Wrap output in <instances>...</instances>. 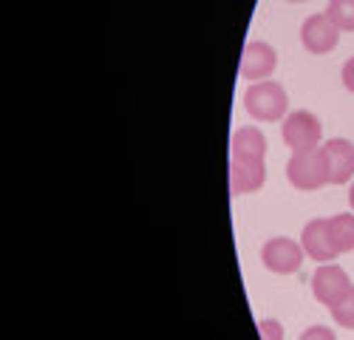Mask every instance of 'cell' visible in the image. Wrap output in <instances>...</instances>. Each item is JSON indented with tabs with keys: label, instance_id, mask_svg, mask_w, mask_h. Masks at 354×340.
Listing matches in <instances>:
<instances>
[{
	"label": "cell",
	"instance_id": "277c9868",
	"mask_svg": "<svg viewBox=\"0 0 354 340\" xmlns=\"http://www.w3.org/2000/svg\"><path fill=\"white\" fill-rule=\"evenodd\" d=\"M304 247L295 241V238H286V236H278V238H270L267 244L261 247V261L270 272H278V275H292L298 272L301 264H304Z\"/></svg>",
	"mask_w": 354,
	"mask_h": 340
},
{
	"label": "cell",
	"instance_id": "ac0fdd59",
	"mask_svg": "<svg viewBox=\"0 0 354 340\" xmlns=\"http://www.w3.org/2000/svg\"><path fill=\"white\" fill-rule=\"evenodd\" d=\"M289 3H306V0H289Z\"/></svg>",
	"mask_w": 354,
	"mask_h": 340
},
{
	"label": "cell",
	"instance_id": "2e32d148",
	"mask_svg": "<svg viewBox=\"0 0 354 340\" xmlns=\"http://www.w3.org/2000/svg\"><path fill=\"white\" fill-rule=\"evenodd\" d=\"M343 85H346V91L354 94V57L343 66Z\"/></svg>",
	"mask_w": 354,
	"mask_h": 340
},
{
	"label": "cell",
	"instance_id": "6da1fadb",
	"mask_svg": "<svg viewBox=\"0 0 354 340\" xmlns=\"http://www.w3.org/2000/svg\"><path fill=\"white\" fill-rule=\"evenodd\" d=\"M267 136L258 128H239L230 139V193H255L267 182Z\"/></svg>",
	"mask_w": 354,
	"mask_h": 340
},
{
	"label": "cell",
	"instance_id": "5b68a950",
	"mask_svg": "<svg viewBox=\"0 0 354 340\" xmlns=\"http://www.w3.org/2000/svg\"><path fill=\"white\" fill-rule=\"evenodd\" d=\"M283 142L292 153L312 151L320 145V120L312 111H295L283 120Z\"/></svg>",
	"mask_w": 354,
	"mask_h": 340
},
{
	"label": "cell",
	"instance_id": "9a60e30c",
	"mask_svg": "<svg viewBox=\"0 0 354 340\" xmlns=\"http://www.w3.org/2000/svg\"><path fill=\"white\" fill-rule=\"evenodd\" d=\"M301 340H337V337H335V332L326 329V326H309V329L301 334Z\"/></svg>",
	"mask_w": 354,
	"mask_h": 340
},
{
	"label": "cell",
	"instance_id": "8992f818",
	"mask_svg": "<svg viewBox=\"0 0 354 340\" xmlns=\"http://www.w3.org/2000/svg\"><path fill=\"white\" fill-rule=\"evenodd\" d=\"M348 290H351V281L346 270H340L337 264H320L312 275V295L329 309L340 303L348 295Z\"/></svg>",
	"mask_w": 354,
	"mask_h": 340
},
{
	"label": "cell",
	"instance_id": "9c48e42d",
	"mask_svg": "<svg viewBox=\"0 0 354 340\" xmlns=\"http://www.w3.org/2000/svg\"><path fill=\"white\" fill-rule=\"evenodd\" d=\"M340 40V32L326 15H312L301 26V43L312 54H329Z\"/></svg>",
	"mask_w": 354,
	"mask_h": 340
},
{
	"label": "cell",
	"instance_id": "3957f363",
	"mask_svg": "<svg viewBox=\"0 0 354 340\" xmlns=\"http://www.w3.org/2000/svg\"><path fill=\"white\" fill-rule=\"evenodd\" d=\"M286 176L295 190H320L323 185H329V162L323 148L292 153L286 164Z\"/></svg>",
	"mask_w": 354,
	"mask_h": 340
},
{
	"label": "cell",
	"instance_id": "7c38bea8",
	"mask_svg": "<svg viewBox=\"0 0 354 340\" xmlns=\"http://www.w3.org/2000/svg\"><path fill=\"white\" fill-rule=\"evenodd\" d=\"M326 17L337 32H354V0H329Z\"/></svg>",
	"mask_w": 354,
	"mask_h": 340
},
{
	"label": "cell",
	"instance_id": "5bb4252c",
	"mask_svg": "<svg viewBox=\"0 0 354 340\" xmlns=\"http://www.w3.org/2000/svg\"><path fill=\"white\" fill-rule=\"evenodd\" d=\"M261 340H283V326L278 321H261Z\"/></svg>",
	"mask_w": 354,
	"mask_h": 340
},
{
	"label": "cell",
	"instance_id": "ba28073f",
	"mask_svg": "<svg viewBox=\"0 0 354 340\" xmlns=\"http://www.w3.org/2000/svg\"><path fill=\"white\" fill-rule=\"evenodd\" d=\"M278 66V54L270 43H261V40H250L241 51V77L247 79H270L272 71Z\"/></svg>",
	"mask_w": 354,
	"mask_h": 340
},
{
	"label": "cell",
	"instance_id": "7a4b0ae2",
	"mask_svg": "<svg viewBox=\"0 0 354 340\" xmlns=\"http://www.w3.org/2000/svg\"><path fill=\"white\" fill-rule=\"evenodd\" d=\"M244 108L252 120L258 122H278L286 108H289V97L283 91V85L275 79H261L252 82L247 94H244Z\"/></svg>",
	"mask_w": 354,
	"mask_h": 340
},
{
	"label": "cell",
	"instance_id": "4fadbf2b",
	"mask_svg": "<svg viewBox=\"0 0 354 340\" xmlns=\"http://www.w3.org/2000/svg\"><path fill=\"white\" fill-rule=\"evenodd\" d=\"M332 318L337 321V326L343 329H354V287L348 290V295L332 306Z\"/></svg>",
	"mask_w": 354,
	"mask_h": 340
},
{
	"label": "cell",
	"instance_id": "52a82bcc",
	"mask_svg": "<svg viewBox=\"0 0 354 340\" xmlns=\"http://www.w3.org/2000/svg\"><path fill=\"white\" fill-rule=\"evenodd\" d=\"M301 247L309 258H315L320 264L335 261L340 255L335 241H332V233H329V218H312L301 233Z\"/></svg>",
	"mask_w": 354,
	"mask_h": 340
},
{
	"label": "cell",
	"instance_id": "30bf717a",
	"mask_svg": "<svg viewBox=\"0 0 354 340\" xmlns=\"http://www.w3.org/2000/svg\"><path fill=\"white\" fill-rule=\"evenodd\" d=\"M323 153L329 162V185H346L354 176V145L348 139H329Z\"/></svg>",
	"mask_w": 354,
	"mask_h": 340
},
{
	"label": "cell",
	"instance_id": "e0dca14e",
	"mask_svg": "<svg viewBox=\"0 0 354 340\" xmlns=\"http://www.w3.org/2000/svg\"><path fill=\"white\" fill-rule=\"evenodd\" d=\"M348 202H351V210H354V185H351V190H348Z\"/></svg>",
	"mask_w": 354,
	"mask_h": 340
},
{
	"label": "cell",
	"instance_id": "8fae6325",
	"mask_svg": "<svg viewBox=\"0 0 354 340\" xmlns=\"http://www.w3.org/2000/svg\"><path fill=\"white\" fill-rule=\"evenodd\" d=\"M329 233H332V241H335L337 252H351L354 249V216H348V213L332 216L329 218Z\"/></svg>",
	"mask_w": 354,
	"mask_h": 340
}]
</instances>
